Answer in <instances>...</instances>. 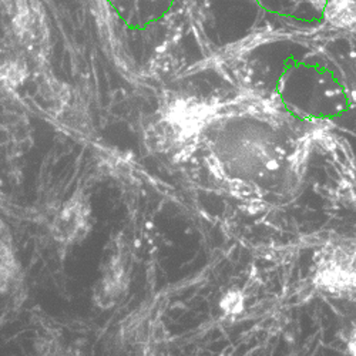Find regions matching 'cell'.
<instances>
[{
  "label": "cell",
  "instance_id": "3957f363",
  "mask_svg": "<svg viewBox=\"0 0 356 356\" xmlns=\"http://www.w3.org/2000/svg\"><path fill=\"white\" fill-rule=\"evenodd\" d=\"M325 19L339 29H356V0H326Z\"/></svg>",
  "mask_w": 356,
  "mask_h": 356
},
{
  "label": "cell",
  "instance_id": "6da1fadb",
  "mask_svg": "<svg viewBox=\"0 0 356 356\" xmlns=\"http://www.w3.org/2000/svg\"><path fill=\"white\" fill-rule=\"evenodd\" d=\"M93 211L88 197L79 191L63 202L54 216L50 231L56 243L60 245H76L83 243L92 231Z\"/></svg>",
  "mask_w": 356,
  "mask_h": 356
},
{
  "label": "cell",
  "instance_id": "277c9868",
  "mask_svg": "<svg viewBox=\"0 0 356 356\" xmlns=\"http://www.w3.org/2000/svg\"><path fill=\"white\" fill-rule=\"evenodd\" d=\"M26 79V67L17 62H5L0 65V84L16 88Z\"/></svg>",
  "mask_w": 356,
  "mask_h": 356
},
{
  "label": "cell",
  "instance_id": "7a4b0ae2",
  "mask_svg": "<svg viewBox=\"0 0 356 356\" xmlns=\"http://www.w3.org/2000/svg\"><path fill=\"white\" fill-rule=\"evenodd\" d=\"M129 285L127 259H124L122 252H115L107 259L102 277L95 286L93 300L96 305L103 309H110L120 304L129 291Z\"/></svg>",
  "mask_w": 356,
  "mask_h": 356
}]
</instances>
